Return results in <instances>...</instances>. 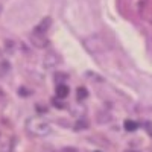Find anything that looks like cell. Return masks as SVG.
Here are the masks:
<instances>
[{
	"mask_svg": "<svg viewBox=\"0 0 152 152\" xmlns=\"http://www.w3.org/2000/svg\"><path fill=\"white\" fill-rule=\"evenodd\" d=\"M26 129L32 134V135H38V137H43L47 135L50 132V125L38 117H31L26 122Z\"/></svg>",
	"mask_w": 152,
	"mask_h": 152,
	"instance_id": "6da1fadb",
	"label": "cell"
},
{
	"mask_svg": "<svg viewBox=\"0 0 152 152\" xmlns=\"http://www.w3.org/2000/svg\"><path fill=\"white\" fill-rule=\"evenodd\" d=\"M84 46L87 47V50L90 53H96V52H102L104 50V43L100 38L97 37H90V38H87V40L84 41Z\"/></svg>",
	"mask_w": 152,
	"mask_h": 152,
	"instance_id": "7a4b0ae2",
	"label": "cell"
},
{
	"mask_svg": "<svg viewBox=\"0 0 152 152\" xmlns=\"http://www.w3.org/2000/svg\"><path fill=\"white\" fill-rule=\"evenodd\" d=\"M59 62H61V56L56 52L50 50V52L46 53V56H44V67L46 69H53V67L59 66Z\"/></svg>",
	"mask_w": 152,
	"mask_h": 152,
	"instance_id": "3957f363",
	"label": "cell"
},
{
	"mask_svg": "<svg viewBox=\"0 0 152 152\" xmlns=\"http://www.w3.org/2000/svg\"><path fill=\"white\" fill-rule=\"evenodd\" d=\"M29 40H31V43H32L35 47H38V49H43V47H47V46H49V40H47L44 35H41V34L32 32L31 37H29Z\"/></svg>",
	"mask_w": 152,
	"mask_h": 152,
	"instance_id": "277c9868",
	"label": "cell"
},
{
	"mask_svg": "<svg viewBox=\"0 0 152 152\" xmlns=\"http://www.w3.org/2000/svg\"><path fill=\"white\" fill-rule=\"evenodd\" d=\"M50 26H52V18H50V17H46V18H43V20L35 26L34 32H35V34H41V35H44V34L50 29Z\"/></svg>",
	"mask_w": 152,
	"mask_h": 152,
	"instance_id": "5b68a950",
	"label": "cell"
},
{
	"mask_svg": "<svg viewBox=\"0 0 152 152\" xmlns=\"http://www.w3.org/2000/svg\"><path fill=\"white\" fill-rule=\"evenodd\" d=\"M55 91H56V97H58V99H64V97H67L69 93H70L69 87H67L66 84H58Z\"/></svg>",
	"mask_w": 152,
	"mask_h": 152,
	"instance_id": "8992f818",
	"label": "cell"
},
{
	"mask_svg": "<svg viewBox=\"0 0 152 152\" xmlns=\"http://www.w3.org/2000/svg\"><path fill=\"white\" fill-rule=\"evenodd\" d=\"M123 128H125L126 131H128V132H132V131H135V129L138 128V123H137V122H134V120H125Z\"/></svg>",
	"mask_w": 152,
	"mask_h": 152,
	"instance_id": "52a82bcc",
	"label": "cell"
},
{
	"mask_svg": "<svg viewBox=\"0 0 152 152\" xmlns=\"http://www.w3.org/2000/svg\"><path fill=\"white\" fill-rule=\"evenodd\" d=\"M76 94H78V99H81V100L88 97V91H87L85 87H78L76 88Z\"/></svg>",
	"mask_w": 152,
	"mask_h": 152,
	"instance_id": "ba28073f",
	"label": "cell"
},
{
	"mask_svg": "<svg viewBox=\"0 0 152 152\" xmlns=\"http://www.w3.org/2000/svg\"><path fill=\"white\" fill-rule=\"evenodd\" d=\"M75 128H76V129H84V128H88V120H85V119H79L78 122H76Z\"/></svg>",
	"mask_w": 152,
	"mask_h": 152,
	"instance_id": "9c48e42d",
	"label": "cell"
},
{
	"mask_svg": "<svg viewBox=\"0 0 152 152\" xmlns=\"http://www.w3.org/2000/svg\"><path fill=\"white\" fill-rule=\"evenodd\" d=\"M18 94L23 96V97H26V96H31L32 91L29 90V88H26V87H20V88H18Z\"/></svg>",
	"mask_w": 152,
	"mask_h": 152,
	"instance_id": "30bf717a",
	"label": "cell"
},
{
	"mask_svg": "<svg viewBox=\"0 0 152 152\" xmlns=\"http://www.w3.org/2000/svg\"><path fill=\"white\" fill-rule=\"evenodd\" d=\"M67 79V75H61V73H56L55 75V82H56V85L58 84H64L62 81H66Z\"/></svg>",
	"mask_w": 152,
	"mask_h": 152,
	"instance_id": "8fae6325",
	"label": "cell"
},
{
	"mask_svg": "<svg viewBox=\"0 0 152 152\" xmlns=\"http://www.w3.org/2000/svg\"><path fill=\"white\" fill-rule=\"evenodd\" d=\"M52 104H53L56 108H64V107H66L64 102H62V99H58V97H55V99L52 100Z\"/></svg>",
	"mask_w": 152,
	"mask_h": 152,
	"instance_id": "7c38bea8",
	"label": "cell"
},
{
	"mask_svg": "<svg viewBox=\"0 0 152 152\" xmlns=\"http://www.w3.org/2000/svg\"><path fill=\"white\" fill-rule=\"evenodd\" d=\"M96 117H97V120H99L100 123H105V122H107V120L110 119L108 116H104L102 113H97V116H96Z\"/></svg>",
	"mask_w": 152,
	"mask_h": 152,
	"instance_id": "4fadbf2b",
	"label": "cell"
},
{
	"mask_svg": "<svg viewBox=\"0 0 152 152\" xmlns=\"http://www.w3.org/2000/svg\"><path fill=\"white\" fill-rule=\"evenodd\" d=\"M145 128H146V131H148V134H149V135L152 137V125H151L149 122H146V123H145Z\"/></svg>",
	"mask_w": 152,
	"mask_h": 152,
	"instance_id": "5bb4252c",
	"label": "cell"
},
{
	"mask_svg": "<svg viewBox=\"0 0 152 152\" xmlns=\"http://www.w3.org/2000/svg\"><path fill=\"white\" fill-rule=\"evenodd\" d=\"M35 108H37V111H40V113H46V111H47V108H46L44 105H38V104H37Z\"/></svg>",
	"mask_w": 152,
	"mask_h": 152,
	"instance_id": "9a60e30c",
	"label": "cell"
},
{
	"mask_svg": "<svg viewBox=\"0 0 152 152\" xmlns=\"http://www.w3.org/2000/svg\"><path fill=\"white\" fill-rule=\"evenodd\" d=\"M96 152H99V151H96Z\"/></svg>",
	"mask_w": 152,
	"mask_h": 152,
	"instance_id": "2e32d148",
	"label": "cell"
}]
</instances>
